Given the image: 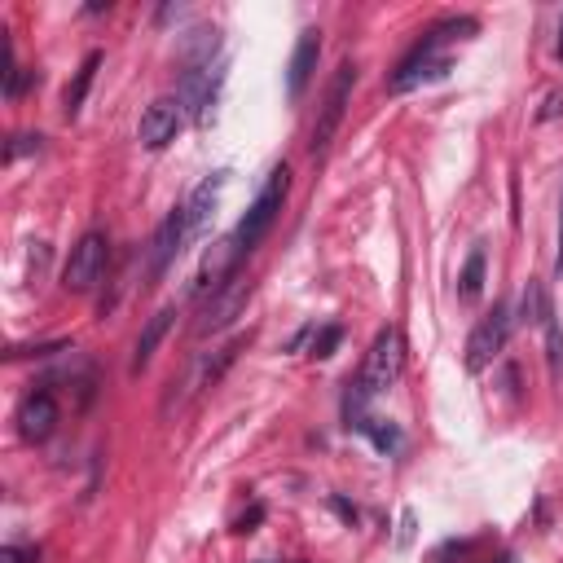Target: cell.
<instances>
[{
  "label": "cell",
  "instance_id": "d6986e66",
  "mask_svg": "<svg viewBox=\"0 0 563 563\" xmlns=\"http://www.w3.org/2000/svg\"><path fill=\"white\" fill-rule=\"evenodd\" d=\"M542 330H546V357H550V374L559 379V370H563V326H559V317H555V308L546 304V313H542Z\"/></svg>",
  "mask_w": 563,
  "mask_h": 563
},
{
  "label": "cell",
  "instance_id": "277c9868",
  "mask_svg": "<svg viewBox=\"0 0 563 563\" xmlns=\"http://www.w3.org/2000/svg\"><path fill=\"white\" fill-rule=\"evenodd\" d=\"M106 269H110V242H106V234H84L71 247V256H66L62 286L71 295H88V291H97V282L106 278Z\"/></svg>",
  "mask_w": 563,
  "mask_h": 563
},
{
  "label": "cell",
  "instance_id": "f1b7e54d",
  "mask_svg": "<svg viewBox=\"0 0 563 563\" xmlns=\"http://www.w3.org/2000/svg\"><path fill=\"white\" fill-rule=\"evenodd\" d=\"M498 563H515V555H502V559H498Z\"/></svg>",
  "mask_w": 563,
  "mask_h": 563
},
{
  "label": "cell",
  "instance_id": "44dd1931",
  "mask_svg": "<svg viewBox=\"0 0 563 563\" xmlns=\"http://www.w3.org/2000/svg\"><path fill=\"white\" fill-rule=\"evenodd\" d=\"M546 286L537 282V278H528L524 286V304H520V313H524V322H542V313H546Z\"/></svg>",
  "mask_w": 563,
  "mask_h": 563
},
{
  "label": "cell",
  "instance_id": "603a6c76",
  "mask_svg": "<svg viewBox=\"0 0 563 563\" xmlns=\"http://www.w3.org/2000/svg\"><path fill=\"white\" fill-rule=\"evenodd\" d=\"M0 563H40L36 546H5L0 550Z\"/></svg>",
  "mask_w": 563,
  "mask_h": 563
},
{
  "label": "cell",
  "instance_id": "8fae6325",
  "mask_svg": "<svg viewBox=\"0 0 563 563\" xmlns=\"http://www.w3.org/2000/svg\"><path fill=\"white\" fill-rule=\"evenodd\" d=\"M176 132H181V106L172 102V97H159V102H150L141 110V146L146 150H163L168 141H176Z\"/></svg>",
  "mask_w": 563,
  "mask_h": 563
},
{
  "label": "cell",
  "instance_id": "5bb4252c",
  "mask_svg": "<svg viewBox=\"0 0 563 563\" xmlns=\"http://www.w3.org/2000/svg\"><path fill=\"white\" fill-rule=\"evenodd\" d=\"M225 181H229V172H216V176H207L198 190L181 203V212H185V229H190V238H198L207 229V220L216 216V203H220V190H225Z\"/></svg>",
  "mask_w": 563,
  "mask_h": 563
},
{
  "label": "cell",
  "instance_id": "4fadbf2b",
  "mask_svg": "<svg viewBox=\"0 0 563 563\" xmlns=\"http://www.w3.org/2000/svg\"><path fill=\"white\" fill-rule=\"evenodd\" d=\"M317 58H322V31H300V40H295V53H291V66H286V93H291V102L308 88L317 71Z\"/></svg>",
  "mask_w": 563,
  "mask_h": 563
},
{
  "label": "cell",
  "instance_id": "6da1fadb",
  "mask_svg": "<svg viewBox=\"0 0 563 563\" xmlns=\"http://www.w3.org/2000/svg\"><path fill=\"white\" fill-rule=\"evenodd\" d=\"M467 36H476V18H445V22H436V27L401 58V66H396V75H392L388 88H392V93H410V88H418V84L440 80V75L449 71L445 44L449 40H467Z\"/></svg>",
  "mask_w": 563,
  "mask_h": 563
},
{
  "label": "cell",
  "instance_id": "ac0fdd59",
  "mask_svg": "<svg viewBox=\"0 0 563 563\" xmlns=\"http://www.w3.org/2000/svg\"><path fill=\"white\" fill-rule=\"evenodd\" d=\"M480 291H484V247L471 251L467 264H462V278H458V295H462L467 304H476Z\"/></svg>",
  "mask_w": 563,
  "mask_h": 563
},
{
  "label": "cell",
  "instance_id": "9c48e42d",
  "mask_svg": "<svg viewBox=\"0 0 563 563\" xmlns=\"http://www.w3.org/2000/svg\"><path fill=\"white\" fill-rule=\"evenodd\" d=\"M53 427H58V396L49 388H36L31 396H22L18 405V436L31 440V445H40V440L53 436Z\"/></svg>",
  "mask_w": 563,
  "mask_h": 563
},
{
  "label": "cell",
  "instance_id": "30bf717a",
  "mask_svg": "<svg viewBox=\"0 0 563 563\" xmlns=\"http://www.w3.org/2000/svg\"><path fill=\"white\" fill-rule=\"evenodd\" d=\"M242 256H247V251L238 247L234 234L212 242V247H207V256H203V264H198V286H194V291H220V286L238 273Z\"/></svg>",
  "mask_w": 563,
  "mask_h": 563
},
{
  "label": "cell",
  "instance_id": "4316f807",
  "mask_svg": "<svg viewBox=\"0 0 563 563\" xmlns=\"http://www.w3.org/2000/svg\"><path fill=\"white\" fill-rule=\"evenodd\" d=\"M555 273L563 278V203H559V256H555Z\"/></svg>",
  "mask_w": 563,
  "mask_h": 563
},
{
  "label": "cell",
  "instance_id": "d4e9b609",
  "mask_svg": "<svg viewBox=\"0 0 563 563\" xmlns=\"http://www.w3.org/2000/svg\"><path fill=\"white\" fill-rule=\"evenodd\" d=\"M27 150H40V137H27V132H22V137H14V141H9L5 159H18V154H27Z\"/></svg>",
  "mask_w": 563,
  "mask_h": 563
},
{
  "label": "cell",
  "instance_id": "e0dca14e",
  "mask_svg": "<svg viewBox=\"0 0 563 563\" xmlns=\"http://www.w3.org/2000/svg\"><path fill=\"white\" fill-rule=\"evenodd\" d=\"M242 348H247V339L238 335V339H229V344L220 348L216 357H207L203 366H198V374H194V392H207V388H216V383H220V374H225L229 366H234V357H238Z\"/></svg>",
  "mask_w": 563,
  "mask_h": 563
},
{
  "label": "cell",
  "instance_id": "ffe728a7",
  "mask_svg": "<svg viewBox=\"0 0 563 563\" xmlns=\"http://www.w3.org/2000/svg\"><path fill=\"white\" fill-rule=\"evenodd\" d=\"M352 427H357V432H366V436L374 440V445L383 449V454H392V449L401 445V432H396L392 423H383V418H357Z\"/></svg>",
  "mask_w": 563,
  "mask_h": 563
},
{
  "label": "cell",
  "instance_id": "ba28073f",
  "mask_svg": "<svg viewBox=\"0 0 563 563\" xmlns=\"http://www.w3.org/2000/svg\"><path fill=\"white\" fill-rule=\"evenodd\" d=\"M220 80H225V66H220V62L185 66V75H181V97L190 102V110H194L198 124H207V119H212L216 93H220Z\"/></svg>",
  "mask_w": 563,
  "mask_h": 563
},
{
  "label": "cell",
  "instance_id": "8992f818",
  "mask_svg": "<svg viewBox=\"0 0 563 563\" xmlns=\"http://www.w3.org/2000/svg\"><path fill=\"white\" fill-rule=\"evenodd\" d=\"M511 330H515L511 304H498L476 330H471V339H467V370L480 374L484 366H493V361H498V352L506 348V339H511Z\"/></svg>",
  "mask_w": 563,
  "mask_h": 563
},
{
  "label": "cell",
  "instance_id": "484cf974",
  "mask_svg": "<svg viewBox=\"0 0 563 563\" xmlns=\"http://www.w3.org/2000/svg\"><path fill=\"white\" fill-rule=\"evenodd\" d=\"M260 520H264V506H251V511L238 520V533H251V528H256Z\"/></svg>",
  "mask_w": 563,
  "mask_h": 563
},
{
  "label": "cell",
  "instance_id": "7c38bea8",
  "mask_svg": "<svg viewBox=\"0 0 563 563\" xmlns=\"http://www.w3.org/2000/svg\"><path fill=\"white\" fill-rule=\"evenodd\" d=\"M185 242H190V229H185V212L176 207V212L163 220V225L154 229V238H150V278H163V273H168V264L181 256Z\"/></svg>",
  "mask_w": 563,
  "mask_h": 563
},
{
  "label": "cell",
  "instance_id": "83f0119b",
  "mask_svg": "<svg viewBox=\"0 0 563 563\" xmlns=\"http://www.w3.org/2000/svg\"><path fill=\"white\" fill-rule=\"evenodd\" d=\"M555 58L563 62V22H559V44H555Z\"/></svg>",
  "mask_w": 563,
  "mask_h": 563
},
{
  "label": "cell",
  "instance_id": "5b68a950",
  "mask_svg": "<svg viewBox=\"0 0 563 563\" xmlns=\"http://www.w3.org/2000/svg\"><path fill=\"white\" fill-rule=\"evenodd\" d=\"M352 84H357V66L339 62L335 80H330V88H326V102H322V110H317L313 137H308V154H326V146L335 141V132L348 115V102H352Z\"/></svg>",
  "mask_w": 563,
  "mask_h": 563
},
{
  "label": "cell",
  "instance_id": "9a60e30c",
  "mask_svg": "<svg viewBox=\"0 0 563 563\" xmlns=\"http://www.w3.org/2000/svg\"><path fill=\"white\" fill-rule=\"evenodd\" d=\"M172 317H176V308H159V313L146 322V330H141V339H137V348H132V374H141L150 366V357H154V348L163 344V335H168V326H172Z\"/></svg>",
  "mask_w": 563,
  "mask_h": 563
},
{
  "label": "cell",
  "instance_id": "2e32d148",
  "mask_svg": "<svg viewBox=\"0 0 563 563\" xmlns=\"http://www.w3.org/2000/svg\"><path fill=\"white\" fill-rule=\"evenodd\" d=\"M97 66H102V53H88V58L80 62V71H75V80L66 84V93H62V115L66 119H75L80 115V106H84V97H88V88H93V75H97Z\"/></svg>",
  "mask_w": 563,
  "mask_h": 563
},
{
  "label": "cell",
  "instance_id": "52a82bcc",
  "mask_svg": "<svg viewBox=\"0 0 563 563\" xmlns=\"http://www.w3.org/2000/svg\"><path fill=\"white\" fill-rule=\"evenodd\" d=\"M247 300H251V278L234 273V278L220 286V291H212V300L203 304V313H198V322H194V335L207 339V335H216V330H225L242 308H247Z\"/></svg>",
  "mask_w": 563,
  "mask_h": 563
},
{
  "label": "cell",
  "instance_id": "3957f363",
  "mask_svg": "<svg viewBox=\"0 0 563 563\" xmlns=\"http://www.w3.org/2000/svg\"><path fill=\"white\" fill-rule=\"evenodd\" d=\"M286 190H291V172H286V168H273L269 181H264V190L256 194V203L247 207V216H242L238 229H234V238H238L242 251H256L260 238L273 229V220H278L282 203H286Z\"/></svg>",
  "mask_w": 563,
  "mask_h": 563
},
{
  "label": "cell",
  "instance_id": "cb8c5ba5",
  "mask_svg": "<svg viewBox=\"0 0 563 563\" xmlns=\"http://www.w3.org/2000/svg\"><path fill=\"white\" fill-rule=\"evenodd\" d=\"M559 115H563V93L555 88V93H546V102H542V110H537V119L546 124V119H559Z\"/></svg>",
  "mask_w": 563,
  "mask_h": 563
},
{
  "label": "cell",
  "instance_id": "7402d4cb",
  "mask_svg": "<svg viewBox=\"0 0 563 563\" xmlns=\"http://www.w3.org/2000/svg\"><path fill=\"white\" fill-rule=\"evenodd\" d=\"M339 339H344V330H339V326H322L313 335V357H330V352L339 348Z\"/></svg>",
  "mask_w": 563,
  "mask_h": 563
},
{
  "label": "cell",
  "instance_id": "7a4b0ae2",
  "mask_svg": "<svg viewBox=\"0 0 563 563\" xmlns=\"http://www.w3.org/2000/svg\"><path fill=\"white\" fill-rule=\"evenodd\" d=\"M401 370H405V339L396 326H388V330L374 335V344L366 352V366H361L357 383H352V401H366V396L388 392L392 383L401 379Z\"/></svg>",
  "mask_w": 563,
  "mask_h": 563
}]
</instances>
